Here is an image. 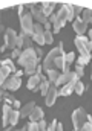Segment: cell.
Segmentation results:
<instances>
[{
  "label": "cell",
  "instance_id": "cell-50",
  "mask_svg": "<svg viewBox=\"0 0 92 131\" xmlns=\"http://www.w3.org/2000/svg\"><path fill=\"white\" fill-rule=\"evenodd\" d=\"M5 131H12V130H11V128H6V130H5Z\"/></svg>",
  "mask_w": 92,
  "mask_h": 131
},
{
  "label": "cell",
  "instance_id": "cell-13",
  "mask_svg": "<svg viewBox=\"0 0 92 131\" xmlns=\"http://www.w3.org/2000/svg\"><path fill=\"white\" fill-rule=\"evenodd\" d=\"M74 76H75V72H66V73H61L60 76H58V79H57V82H55V85L63 87V85L68 84Z\"/></svg>",
  "mask_w": 92,
  "mask_h": 131
},
{
  "label": "cell",
  "instance_id": "cell-47",
  "mask_svg": "<svg viewBox=\"0 0 92 131\" xmlns=\"http://www.w3.org/2000/svg\"><path fill=\"white\" fill-rule=\"evenodd\" d=\"M49 29H51V23H46L45 25V31H49Z\"/></svg>",
  "mask_w": 92,
  "mask_h": 131
},
{
  "label": "cell",
  "instance_id": "cell-37",
  "mask_svg": "<svg viewBox=\"0 0 92 131\" xmlns=\"http://www.w3.org/2000/svg\"><path fill=\"white\" fill-rule=\"evenodd\" d=\"M38 131H46V122L43 119L38 121Z\"/></svg>",
  "mask_w": 92,
  "mask_h": 131
},
{
  "label": "cell",
  "instance_id": "cell-25",
  "mask_svg": "<svg viewBox=\"0 0 92 131\" xmlns=\"http://www.w3.org/2000/svg\"><path fill=\"white\" fill-rule=\"evenodd\" d=\"M49 87H51V85H49V81H45V82L40 84V90H41V95H43V96H46V93L49 92Z\"/></svg>",
  "mask_w": 92,
  "mask_h": 131
},
{
  "label": "cell",
  "instance_id": "cell-48",
  "mask_svg": "<svg viewBox=\"0 0 92 131\" xmlns=\"http://www.w3.org/2000/svg\"><path fill=\"white\" fill-rule=\"evenodd\" d=\"M15 131H28V125H26V127H25L23 130H15Z\"/></svg>",
  "mask_w": 92,
  "mask_h": 131
},
{
  "label": "cell",
  "instance_id": "cell-27",
  "mask_svg": "<svg viewBox=\"0 0 92 131\" xmlns=\"http://www.w3.org/2000/svg\"><path fill=\"white\" fill-rule=\"evenodd\" d=\"M83 90H85V85H83V82L77 81V84H75V89H74V92H75L77 95H83Z\"/></svg>",
  "mask_w": 92,
  "mask_h": 131
},
{
  "label": "cell",
  "instance_id": "cell-29",
  "mask_svg": "<svg viewBox=\"0 0 92 131\" xmlns=\"http://www.w3.org/2000/svg\"><path fill=\"white\" fill-rule=\"evenodd\" d=\"M45 43H48V44H51L52 43V32L51 31H45Z\"/></svg>",
  "mask_w": 92,
  "mask_h": 131
},
{
  "label": "cell",
  "instance_id": "cell-4",
  "mask_svg": "<svg viewBox=\"0 0 92 131\" xmlns=\"http://www.w3.org/2000/svg\"><path fill=\"white\" fill-rule=\"evenodd\" d=\"M20 26H22V34L28 35L32 38L34 35V21H32V14H23L20 18Z\"/></svg>",
  "mask_w": 92,
  "mask_h": 131
},
{
  "label": "cell",
  "instance_id": "cell-46",
  "mask_svg": "<svg viewBox=\"0 0 92 131\" xmlns=\"http://www.w3.org/2000/svg\"><path fill=\"white\" fill-rule=\"evenodd\" d=\"M55 131H63V125H61L60 122L57 124V130H55Z\"/></svg>",
  "mask_w": 92,
  "mask_h": 131
},
{
  "label": "cell",
  "instance_id": "cell-1",
  "mask_svg": "<svg viewBox=\"0 0 92 131\" xmlns=\"http://www.w3.org/2000/svg\"><path fill=\"white\" fill-rule=\"evenodd\" d=\"M38 61H40V58L37 57V53H35V50L32 47L23 50L20 58H19V64L25 67V73H28L31 76L34 75V72H35V69L38 66Z\"/></svg>",
  "mask_w": 92,
  "mask_h": 131
},
{
  "label": "cell",
  "instance_id": "cell-9",
  "mask_svg": "<svg viewBox=\"0 0 92 131\" xmlns=\"http://www.w3.org/2000/svg\"><path fill=\"white\" fill-rule=\"evenodd\" d=\"M26 6H28V8H31V14L34 15V18H35L40 25H46V23H49V21H48V18L43 15L41 9L35 8V3H26Z\"/></svg>",
  "mask_w": 92,
  "mask_h": 131
},
{
  "label": "cell",
  "instance_id": "cell-14",
  "mask_svg": "<svg viewBox=\"0 0 92 131\" xmlns=\"http://www.w3.org/2000/svg\"><path fill=\"white\" fill-rule=\"evenodd\" d=\"M57 96H58V93H57L55 87H49V92H48L46 96H45V102H46V105H48V107L54 105V102H55Z\"/></svg>",
  "mask_w": 92,
  "mask_h": 131
},
{
  "label": "cell",
  "instance_id": "cell-34",
  "mask_svg": "<svg viewBox=\"0 0 92 131\" xmlns=\"http://www.w3.org/2000/svg\"><path fill=\"white\" fill-rule=\"evenodd\" d=\"M72 11H74V17H78V15L83 12V8H81V6H74V5H72Z\"/></svg>",
  "mask_w": 92,
  "mask_h": 131
},
{
  "label": "cell",
  "instance_id": "cell-45",
  "mask_svg": "<svg viewBox=\"0 0 92 131\" xmlns=\"http://www.w3.org/2000/svg\"><path fill=\"white\" fill-rule=\"evenodd\" d=\"M12 107H14V108H15V110H17V108H19V107H20V102H19V101H17V99H15V101H14V104H12Z\"/></svg>",
  "mask_w": 92,
  "mask_h": 131
},
{
  "label": "cell",
  "instance_id": "cell-30",
  "mask_svg": "<svg viewBox=\"0 0 92 131\" xmlns=\"http://www.w3.org/2000/svg\"><path fill=\"white\" fill-rule=\"evenodd\" d=\"M74 58H75V55L72 53V52H69V53H66V57H64V61H66V66H69L72 61H74Z\"/></svg>",
  "mask_w": 92,
  "mask_h": 131
},
{
  "label": "cell",
  "instance_id": "cell-18",
  "mask_svg": "<svg viewBox=\"0 0 92 131\" xmlns=\"http://www.w3.org/2000/svg\"><path fill=\"white\" fill-rule=\"evenodd\" d=\"M28 89L29 90H37V89H40V75H32L29 78V81H28Z\"/></svg>",
  "mask_w": 92,
  "mask_h": 131
},
{
  "label": "cell",
  "instance_id": "cell-28",
  "mask_svg": "<svg viewBox=\"0 0 92 131\" xmlns=\"http://www.w3.org/2000/svg\"><path fill=\"white\" fill-rule=\"evenodd\" d=\"M64 25H66V21H60V20H57V21L54 23V29H52V31H54V34H58V31H60Z\"/></svg>",
  "mask_w": 92,
  "mask_h": 131
},
{
  "label": "cell",
  "instance_id": "cell-24",
  "mask_svg": "<svg viewBox=\"0 0 92 131\" xmlns=\"http://www.w3.org/2000/svg\"><path fill=\"white\" fill-rule=\"evenodd\" d=\"M81 14H83V18H81V20H83L86 25H88V23H92V9H83Z\"/></svg>",
  "mask_w": 92,
  "mask_h": 131
},
{
  "label": "cell",
  "instance_id": "cell-6",
  "mask_svg": "<svg viewBox=\"0 0 92 131\" xmlns=\"http://www.w3.org/2000/svg\"><path fill=\"white\" fill-rule=\"evenodd\" d=\"M20 85H22V79H20V78H17V76H9V78H6V81L3 82L2 89H3V90H9V92H15Z\"/></svg>",
  "mask_w": 92,
  "mask_h": 131
},
{
  "label": "cell",
  "instance_id": "cell-15",
  "mask_svg": "<svg viewBox=\"0 0 92 131\" xmlns=\"http://www.w3.org/2000/svg\"><path fill=\"white\" fill-rule=\"evenodd\" d=\"M2 70H3V73H5V76L8 78L9 73L15 72V66H14V63H12L11 60H3V61H2Z\"/></svg>",
  "mask_w": 92,
  "mask_h": 131
},
{
  "label": "cell",
  "instance_id": "cell-31",
  "mask_svg": "<svg viewBox=\"0 0 92 131\" xmlns=\"http://www.w3.org/2000/svg\"><path fill=\"white\" fill-rule=\"evenodd\" d=\"M5 102H6V104H8V105H12V104H14V101H15V98H14V96H12V95H8V93H5Z\"/></svg>",
  "mask_w": 92,
  "mask_h": 131
},
{
  "label": "cell",
  "instance_id": "cell-20",
  "mask_svg": "<svg viewBox=\"0 0 92 131\" xmlns=\"http://www.w3.org/2000/svg\"><path fill=\"white\" fill-rule=\"evenodd\" d=\"M29 119H31V122H38V121H41V119H43V110H41L40 107H35L34 111L29 114Z\"/></svg>",
  "mask_w": 92,
  "mask_h": 131
},
{
  "label": "cell",
  "instance_id": "cell-12",
  "mask_svg": "<svg viewBox=\"0 0 92 131\" xmlns=\"http://www.w3.org/2000/svg\"><path fill=\"white\" fill-rule=\"evenodd\" d=\"M32 47V41H31V37L28 35H25V34H22V35H19V38H17V49H23V50H26V49H31Z\"/></svg>",
  "mask_w": 92,
  "mask_h": 131
},
{
  "label": "cell",
  "instance_id": "cell-3",
  "mask_svg": "<svg viewBox=\"0 0 92 131\" xmlns=\"http://www.w3.org/2000/svg\"><path fill=\"white\" fill-rule=\"evenodd\" d=\"M88 121V113L83 108H77L72 113V124H74V130H81V127L86 124Z\"/></svg>",
  "mask_w": 92,
  "mask_h": 131
},
{
  "label": "cell",
  "instance_id": "cell-42",
  "mask_svg": "<svg viewBox=\"0 0 92 131\" xmlns=\"http://www.w3.org/2000/svg\"><path fill=\"white\" fill-rule=\"evenodd\" d=\"M86 47H88V50H89V52L92 50V41H91V40H88V41H86Z\"/></svg>",
  "mask_w": 92,
  "mask_h": 131
},
{
  "label": "cell",
  "instance_id": "cell-22",
  "mask_svg": "<svg viewBox=\"0 0 92 131\" xmlns=\"http://www.w3.org/2000/svg\"><path fill=\"white\" fill-rule=\"evenodd\" d=\"M46 73H48V76H49V82H57V79H58V76H60V70H57V69H49V70H46Z\"/></svg>",
  "mask_w": 92,
  "mask_h": 131
},
{
  "label": "cell",
  "instance_id": "cell-23",
  "mask_svg": "<svg viewBox=\"0 0 92 131\" xmlns=\"http://www.w3.org/2000/svg\"><path fill=\"white\" fill-rule=\"evenodd\" d=\"M9 111H11L9 105L5 104V105H3V121H2L3 127H8V124H9Z\"/></svg>",
  "mask_w": 92,
  "mask_h": 131
},
{
  "label": "cell",
  "instance_id": "cell-7",
  "mask_svg": "<svg viewBox=\"0 0 92 131\" xmlns=\"http://www.w3.org/2000/svg\"><path fill=\"white\" fill-rule=\"evenodd\" d=\"M17 38H19L17 34L14 32L12 29H6V31H5V47H6V49L9 47V49L14 50V49L17 47Z\"/></svg>",
  "mask_w": 92,
  "mask_h": 131
},
{
  "label": "cell",
  "instance_id": "cell-33",
  "mask_svg": "<svg viewBox=\"0 0 92 131\" xmlns=\"http://www.w3.org/2000/svg\"><path fill=\"white\" fill-rule=\"evenodd\" d=\"M89 61H91V58H86V57H80V58H78V66L85 67V66L88 64Z\"/></svg>",
  "mask_w": 92,
  "mask_h": 131
},
{
  "label": "cell",
  "instance_id": "cell-17",
  "mask_svg": "<svg viewBox=\"0 0 92 131\" xmlns=\"http://www.w3.org/2000/svg\"><path fill=\"white\" fill-rule=\"evenodd\" d=\"M41 5H43V8H41L43 15H45L46 18L51 17V15H52V11H54V8H55V2H43Z\"/></svg>",
  "mask_w": 92,
  "mask_h": 131
},
{
  "label": "cell",
  "instance_id": "cell-41",
  "mask_svg": "<svg viewBox=\"0 0 92 131\" xmlns=\"http://www.w3.org/2000/svg\"><path fill=\"white\" fill-rule=\"evenodd\" d=\"M49 21H52V23H55V21H57V14H52V15L49 17Z\"/></svg>",
  "mask_w": 92,
  "mask_h": 131
},
{
  "label": "cell",
  "instance_id": "cell-35",
  "mask_svg": "<svg viewBox=\"0 0 92 131\" xmlns=\"http://www.w3.org/2000/svg\"><path fill=\"white\" fill-rule=\"evenodd\" d=\"M28 131H38V124L37 122H29L28 124Z\"/></svg>",
  "mask_w": 92,
  "mask_h": 131
},
{
  "label": "cell",
  "instance_id": "cell-43",
  "mask_svg": "<svg viewBox=\"0 0 92 131\" xmlns=\"http://www.w3.org/2000/svg\"><path fill=\"white\" fill-rule=\"evenodd\" d=\"M35 53H37V57H38V58L43 55V52H41V49H40V47H37V49H35Z\"/></svg>",
  "mask_w": 92,
  "mask_h": 131
},
{
  "label": "cell",
  "instance_id": "cell-5",
  "mask_svg": "<svg viewBox=\"0 0 92 131\" xmlns=\"http://www.w3.org/2000/svg\"><path fill=\"white\" fill-rule=\"evenodd\" d=\"M57 20L60 21H71L74 20V11H72V5H61L57 14Z\"/></svg>",
  "mask_w": 92,
  "mask_h": 131
},
{
  "label": "cell",
  "instance_id": "cell-40",
  "mask_svg": "<svg viewBox=\"0 0 92 131\" xmlns=\"http://www.w3.org/2000/svg\"><path fill=\"white\" fill-rule=\"evenodd\" d=\"M23 9H25V5H20L19 6V15H20V18L23 17Z\"/></svg>",
  "mask_w": 92,
  "mask_h": 131
},
{
  "label": "cell",
  "instance_id": "cell-39",
  "mask_svg": "<svg viewBox=\"0 0 92 131\" xmlns=\"http://www.w3.org/2000/svg\"><path fill=\"white\" fill-rule=\"evenodd\" d=\"M20 55H22V50L15 47V49L12 50V58H20Z\"/></svg>",
  "mask_w": 92,
  "mask_h": 131
},
{
  "label": "cell",
  "instance_id": "cell-51",
  "mask_svg": "<svg viewBox=\"0 0 92 131\" xmlns=\"http://www.w3.org/2000/svg\"><path fill=\"white\" fill-rule=\"evenodd\" d=\"M72 131H77V130H72Z\"/></svg>",
  "mask_w": 92,
  "mask_h": 131
},
{
  "label": "cell",
  "instance_id": "cell-11",
  "mask_svg": "<svg viewBox=\"0 0 92 131\" xmlns=\"http://www.w3.org/2000/svg\"><path fill=\"white\" fill-rule=\"evenodd\" d=\"M45 31H43V28H41V25L40 23H37V25H34V35H32V38H34V41L37 43V44H45Z\"/></svg>",
  "mask_w": 92,
  "mask_h": 131
},
{
  "label": "cell",
  "instance_id": "cell-36",
  "mask_svg": "<svg viewBox=\"0 0 92 131\" xmlns=\"http://www.w3.org/2000/svg\"><path fill=\"white\" fill-rule=\"evenodd\" d=\"M5 81H6V76H5V73L2 70V63H0V89H2V85H3Z\"/></svg>",
  "mask_w": 92,
  "mask_h": 131
},
{
  "label": "cell",
  "instance_id": "cell-44",
  "mask_svg": "<svg viewBox=\"0 0 92 131\" xmlns=\"http://www.w3.org/2000/svg\"><path fill=\"white\" fill-rule=\"evenodd\" d=\"M23 73H25V72H22V70H17L14 76H17V78H22V75H23Z\"/></svg>",
  "mask_w": 92,
  "mask_h": 131
},
{
  "label": "cell",
  "instance_id": "cell-32",
  "mask_svg": "<svg viewBox=\"0 0 92 131\" xmlns=\"http://www.w3.org/2000/svg\"><path fill=\"white\" fill-rule=\"evenodd\" d=\"M75 75H77V78H83L85 70H83V67H81V66L77 64V67H75Z\"/></svg>",
  "mask_w": 92,
  "mask_h": 131
},
{
  "label": "cell",
  "instance_id": "cell-21",
  "mask_svg": "<svg viewBox=\"0 0 92 131\" xmlns=\"http://www.w3.org/2000/svg\"><path fill=\"white\" fill-rule=\"evenodd\" d=\"M19 117H20V110H11L9 111V125L14 127L19 122Z\"/></svg>",
  "mask_w": 92,
  "mask_h": 131
},
{
  "label": "cell",
  "instance_id": "cell-38",
  "mask_svg": "<svg viewBox=\"0 0 92 131\" xmlns=\"http://www.w3.org/2000/svg\"><path fill=\"white\" fill-rule=\"evenodd\" d=\"M57 124H58L57 121H52V122H51V125L48 127V130H46V131H55V130H57Z\"/></svg>",
  "mask_w": 92,
  "mask_h": 131
},
{
  "label": "cell",
  "instance_id": "cell-8",
  "mask_svg": "<svg viewBox=\"0 0 92 131\" xmlns=\"http://www.w3.org/2000/svg\"><path fill=\"white\" fill-rule=\"evenodd\" d=\"M86 38L83 37V35H78L77 38H75V46H77V49H78V52L81 53V57H86V58H91V52L88 50V47H86Z\"/></svg>",
  "mask_w": 92,
  "mask_h": 131
},
{
  "label": "cell",
  "instance_id": "cell-10",
  "mask_svg": "<svg viewBox=\"0 0 92 131\" xmlns=\"http://www.w3.org/2000/svg\"><path fill=\"white\" fill-rule=\"evenodd\" d=\"M77 81H78V78H77V75H75V76L68 82V84H64L60 90H58V96H68V95H71V93L74 92V89H75Z\"/></svg>",
  "mask_w": 92,
  "mask_h": 131
},
{
  "label": "cell",
  "instance_id": "cell-49",
  "mask_svg": "<svg viewBox=\"0 0 92 131\" xmlns=\"http://www.w3.org/2000/svg\"><path fill=\"white\" fill-rule=\"evenodd\" d=\"M89 38H91V41H92V29L89 31Z\"/></svg>",
  "mask_w": 92,
  "mask_h": 131
},
{
  "label": "cell",
  "instance_id": "cell-2",
  "mask_svg": "<svg viewBox=\"0 0 92 131\" xmlns=\"http://www.w3.org/2000/svg\"><path fill=\"white\" fill-rule=\"evenodd\" d=\"M61 53H64V50H63V43H58V47H55V49H52L48 55H46V58H45V61H43V69L45 70H49V69H54V61H55V58L61 55Z\"/></svg>",
  "mask_w": 92,
  "mask_h": 131
},
{
  "label": "cell",
  "instance_id": "cell-26",
  "mask_svg": "<svg viewBox=\"0 0 92 131\" xmlns=\"http://www.w3.org/2000/svg\"><path fill=\"white\" fill-rule=\"evenodd\" d=\"M81 131H92V117L88 114V121H86V124L81 127Z\"/></svg>",
  "mask_w": 92,
  "mask_h": 131
},
{
  "label": "cell",
  "instance_id": "cell-19",
  "mask_svg": "<svg viewBox=\"0 0 92 131\" xmlns=\"http://www.w3.org/2000/svg\"><path fill=\"white\" fill-rule=\"evenodd\" d=\"M37 105L34 104V102H29V104H26L22 110H20V117H29V114L34 111V108H35Z\"/></svg>",
  "mask_w": 92,
  "mask_h": 131
},
{
  "label": "cell",
  "instance_id": "cell-16",
  "mask_svg": "<svg viewBox=\"0 0 92 131\" xmlns=\"http://www.w3.org/2000/svg\"><path fill=\"white\" fill-rule=\"evenodd\" d=\"M72 26H74V31L78 34V35H83V34L86 32V23H85L80 17H77V18H75V21H74V25H72Z\"/></svg>",
  "mask_w": 92,
  "mask_h": 131
}]
</instances>
